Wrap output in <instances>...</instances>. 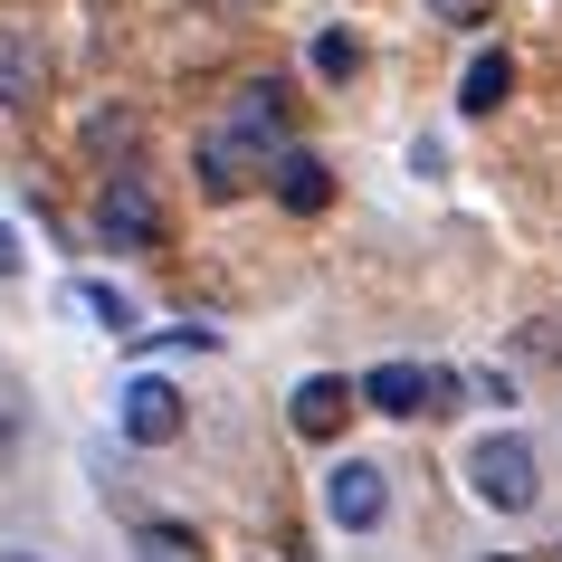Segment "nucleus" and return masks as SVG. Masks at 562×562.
<instances>
[{"label":"nucleus","mask_w":562,"mask_h":562,"mask_svg":"<svg viewBox=\"0 0 562 562\" xmlns=\"http://www.w3.org/2000/svg\"><path fill=\"white\" fill-rule=\"evenodd\" d=\"M468 486L496 515H525L533 496H543V468H533V448L525 439H476V458H468Z\"/></svg>","instance_id":"1"},{"label":"nucleus","mask_w":562,"mask_h":562,"mask_svg":"<svg viewBox=\"0 0 562 562\" xmlns=\"http://www.w3.org/2000/svg\"><path fill=\"white\" fill-rule=\"evenodd\" d=\"M458 382L448 372H419V362H382V372H362V411L382 419H419V411H448Z\"/></svg>","instance_id":"2"},{"label":"nucleus","mask_w":562,"mask_h":562,"mask_svg":"<svg viewBox=\"0 0 562 562\" xmlns=\"http://www.w3.org/2000/svg\"><path fill=\"white\" fill-rule=\"evenodd\" d=\"M95 229L115 238V248H162V201H153V181H144V172H105Z\"/></svg>","instance_id":"3"},{"label":"nucleus","mask_w":562,"mask_h":562,"mask_svg":"<svg viewBox=\"0 0 562 562\" xmlns=\"http://www.w3.org/2000/svg\"><path fill=\"white\" fill-rule=\"evenodd\" d=\"M115 419H124V439H134V448H172L181 439V391L162 382V372H134Z\"/></svg>","instance_id":"4"},{"label":"nucleus","mask_w":562,"mask_h":562,"mask_svg":"<svg viewBox=\"0 0 562 562\" xmlns=\"http://www.w3.org/2000/svg\"><path fill=\"white\" fill-rule=\"evenodd\" d=\"M258 153H267V144H248L238 124H210V134H201V191H210V201L258 191Z\"/></svg>","instance_id":"5"},{"label":"nucleus","mask_w":562,"mask_h":562,"mask_svg":"<svg viewBox=\"0 0 562 562\" xmlns=\"http://www.w3.org/2000/svg\"><path fill=\"white\" fill-rule=\"evenodd\" d=\"M382 505H391L382 468H362V458H344V468L325 476V515H334L344 533H372V525H382Z\"/></svg>","instance_id":"6"},{"label":"nucleus","mask_w":562,"mask_h":562,"mask_svg":"<svg viewBox=\"0 0 562 562\" xmlns=\"http://www.w3.org/2000/svg\"><path fill=\"white\" fill-rule=\"evenodd\" d=\"M0 105H10V115L48 105V48H38L30 30H0Z\"/></svg>","instance_id":"7"},{"label":"nucleus","mask_w":562,"mask_h":562,"mask_svg":"<svg viewBox=\"0 0 562 562\" xmlns=\"http://www.w3.org/2000/svg\"><path fill=\"white\" fill-rule=\"evenodd\" d=\"M362 391L353 382H334V372H315V382H296V401H286V419H296V439H334L344 419H353Z\"/></svg>","instance_id":"8"},{"label":"nucleus","mask_w":562,"mask_h":562,"mask_svg":"<svg viewBox=\"0 0 562 562\" xmlns=\"http://www.w3.org/2000/svg\"><path fill=\"white\" fill-rule=\"evenodd\" d=\"M229 124L248 134V144H286V124H296V95L277 87V77H258V87L229 95Z\"/></svg>","instance_id":"9"},{"label":"nucleus","mask_w":562,"mask_h":562,"mask_svg":"<svg viewBox=\"0 0 562 562\" xmlns=\"http://www.w3.org/2000/svg\"><path fill=\"white\" fill-rule=\"evenodd\" d=\"M267 191H277V201H286V210L305 220V210H325V201H334V172L315 162V153H277V172H267Z\"/></svg>","instance_id":"10"},{"label":"nucleus","mask_w":562,"mask_h":562,"mask_svg":"<svg viewBox=\"0 0 562 562\" xmlns=\"http://www.w3.org/2000/svg\"><path fill=\"white\" fill-rule=\"evenodd\" d=\"M505 95H515V58H505V48H486V58L468 67V87H458V105H468V115H496Z\"/></svg>","instance_id":"11"},{"label":"nucleus","mask_w":562,"mask_h":562,"mask_svg":"<svg viewBox=\"0 0 562 562\" xmlns=\"http://www.w3.org/2000/svg\"><path fill=\"white\" fill-rule=\"evenodd\" d=\"M315 77H334V87L362 77V38H353V30H325V38H315Z\"/></svg>","instance_id":"12"},{"label":"nucleus","mask_w":562,"mask_h":562,"mask_svg":"<svg viewBox=\"0 0 562 562\" xmlns=\"http://www.w3.org/2000/svg\"><path fill=\"white\" fill-rule=\"evenodd\" d=\"M144 553L153 562H201V533L191 525H144Z\"/></svg>","instance_id":"13"},{"label":"nucleus","mask_w":562,"mask_h":562,"mask_svg":"<svg viewBox=\"0 0 562 562\" xmlns=\"http://www.w3.org/2000/svg\"><path fill=\"white\" fill-rule=\"evenodd\" d=\"M429 10H439L448 30H486V20H496V0H429Z\"/></svg>","instance_id":"14"},{"label":"nucleus","mask_w":562,"mask_h":562,"mask_svg":"<svg viewBox=\"0 0 562 562\" xmlns=\"http://www.w3.org/2000/svg\"><path fill=\"white\" fill-rule=\"evenodd\" d=\"M77 296H87V305H95V315H105V325H115V334H134V305H124L115 286H77Z\"/></svg>","instance_id":"15"},{"label":"nucleus","mask_w":562,"mask_h":562,"mask_svg":"<svg viewBox=\"0 0 562 562\" xmlns=\"http://www.w3.org/2000/svg\"><path fill=\"white\" fill-rule=\"evenodd\" d=\"M87 144H95V153H124V144H134V115H95Z\"/></svg>","instance_id":"16"},{"label":"nucleus","mask_w":562,"mask_h":562,"mask_svg":"<svg viewBox=\"0 0 562 562\" xmlns=\"http://www.w3.org/2000/svg\"><path fill=\"white\" fill-rule=\"evenodd\" d=\"M20 267H30V248H20V229L0 220V277H20Z\"/></svg>","instance_id":"17"},{"label":"nucleus","mask_w":562,"mask_h":562,"mask_svg":"<svg viewBox=\"0 0 562 562\" xmlns=\"http://www.w3.org/2000/svg\"><path fill=\"white\" fill-rule=\"evenodd\" d=\"M10 439H20V411H0V448H10Z\"/></svg>","instance_id":"18"},{"label":"nucleus","mask_w":562,"mask_h":562,"mask_svg":"<svg viewBox=\"0 0 562 562\" xmlns=\"http://www.w3.org/2000/svg\"><path fill=\"white\" fill-rule=\"evenodd\" d=\"M0 562H38V553H0Z\"/></svg>","instance_id":"19"},{"label":"nucleus","mask_w":562,"mask_h":562,"mask_svg":"<svg viewBox=\"0 0 562 562\" xmlns=\"http://www.w3.org/2000/svg\"><path fill=\"white\" fill-rule=\"evenodd\" d=\"M496 562H525V553H496Z\"/></svg>","instance_id":"20"},{"label":"nucleus","mask_w":562,"mask_h":562,"mask_svg":"<svg viewBox=\"0 0 562 562\" xmlns=\"http://www.w3.org/2000/svg\"><path fill=\"white\" fill-rule=\"evenodd\" d=\"M296 562H305V553H296Z\"/></svg>","instance_id":"21"}]
</instances>
